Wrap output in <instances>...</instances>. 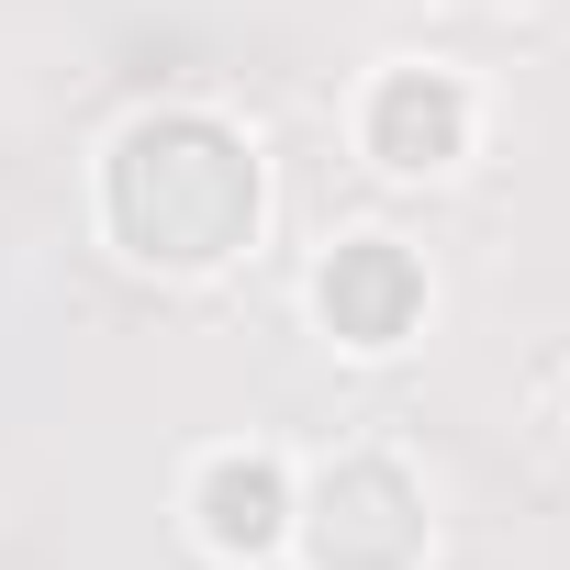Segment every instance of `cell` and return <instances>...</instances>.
<instances>
[{
	"label": "cell",
	"mask_w": 570,
	"mask_h": 570,
	"mask_svg": "<svg viewBox=\"0 0 570 570\" xmlns=\"http://www.w3.org/2000/svg\"><path fill=\"white\" fill-rule=\"evenodd\" d=\"M190 514H202V548L268 559L279 537H292V481H279L268 459H213V470L190 481Z\"/></svg>",
	"instance_id": "5"
},
{
	"label": "cell",
	"mask_w": 570,
	"mask_h": 570,
	"mask_svg": "<svg viewBox=\"0 0 570 570\" xmlns=\"http://www.w3.org/2000/svg\"><path fill=\"white\" fill-rule=\"evenodd\" d=\"M303 548H314V570H414L425 559V492L392 459H336L303 503Z\"/></svg>",
	"instance_id": "2"
},
{
	"label": "cell",
	"mask_w": 570,
	"mask_h": 570,
	"mask_svg": "<svg viewBox=\"0 0 570 570\" xmlns=\"http://www.w3.org/2000/svg\"><path fill=\"white\" fill-rule=\"evenodd\" d=\"M314 303H325V336H347V347H403V336L425 325V268H414V246H392V235H347V246L325 257V279H314Z\"/></svg>",
	"instance_id": "3"
},
{
	"label": "cell",
	"mask_w": 570,
	"mask_h": 570,
	"mask_svg": "<svg viewBox=\"0 0 570 570\" xmlns=\"http://www.w3.org/2000/svg\"><path fill=\"white\" fill-rule=\"evenodd\" d=\"M101 224L146 268H224L257 235V157L213 112H146L101 168Z\"/></svg>",
	"instance_id": "1"
},
{
	"label": "cell",
	"mask_w": 570,
	"mask_h": 570,
	"mask_svg": "<svg viewBox=\"0 0 570 570\" xmlns=\"http://www.w3.org/2000/svg\"><path fill=\"white\" fill-rule=\"evenodd\" d=\"M370 157L403 168V179L459 168V157H470V90H459L448 68H392V79L370 90Z\"/></svg>",
	"instance_id": "4"
}]
</instances>
